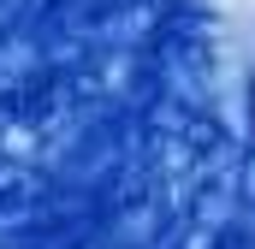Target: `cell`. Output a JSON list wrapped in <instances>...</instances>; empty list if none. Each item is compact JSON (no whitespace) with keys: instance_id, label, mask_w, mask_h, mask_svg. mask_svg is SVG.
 I'll return each instance as SVG.
<instances>
[{"instance_id":"obj_1","label":"cell","mask_w":255,"mask_h":249,"mask_svg":"<svg viewBox=\"0 0 255 249\" xmlns=\"http://www.w3.org/2000/svg\"><path fill=\"white\" fill-rule=\"evenodd\" d=\"M250 113H255V83H250Z\"/></svg>"}]
</instances>
